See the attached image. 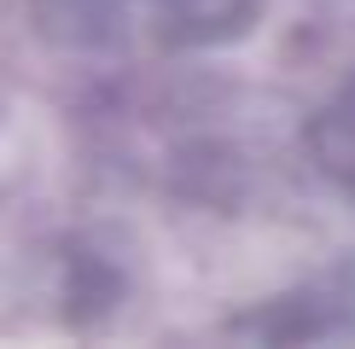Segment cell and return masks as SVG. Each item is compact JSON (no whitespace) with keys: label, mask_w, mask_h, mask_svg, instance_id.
<instances>
[{"label":"cell","mask_w":355,"mask_h":349,"mask_svg":"<svg viewBox=\"0 0 355 349\" xmlns=\"http://www.w3.org/2000/svg\"><path fill=\"white\" fill-rule=\"evenodd\" d=\"M262 0H152V18L175 41H227L257 18Z\"/></svg>","instance_id":"6da1fadb"},{"label":"cell","mask_w":355,"mask_h":349,"mask_svg":"<svg viewBox=\"0 0 355 349\" xmlns=\"http://www.w3.org/2000/svg\"><path fill=\"white\" fill-rule=\"evenodd\" d=\"M320 157H327V169L355 193V99L338 105L327 123H320Z\"/></svg>","instance_id":"7a4b0ae2"}]
</instances>
